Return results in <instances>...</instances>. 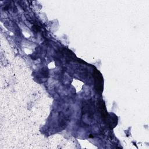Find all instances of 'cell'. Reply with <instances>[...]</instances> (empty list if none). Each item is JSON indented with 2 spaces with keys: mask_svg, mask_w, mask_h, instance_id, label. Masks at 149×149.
Here are the masks:
<instances>
[{
  "mask_svg": "<svg viewBox=\"0 0 149 149\" xmlns=\"http://www.w3.org/2000/svg\"><path fill=\"white\" fill-rule=\"evenodd\" d=\"M32 28H33V30L34 31H36V32H37V31H38L40 30V27H39V26H38L37 25H34V26L32 27Z\"/></svg>",
  "mask_w": 149,
  "mask_h": 149,
  "instance_id": "cell-4",
  "label": "cell"
},
{
  "mask_svg": "<svg viewBox=\"0 0 149 149\" xmlns=\"http://www.w3.org/2000/svg\"><path fill=\"white\" fill-rule=\"evenodd\" d=\"M98 110H99L103 119H104V120L107 119L109 116V115L107 111L105 105V103L103 100H100L98 102Z\"/></svg>",
  "mask_w": 149,
  "mask_h": 149,
  "instance_id": "cell-2",
  "label": "cell"
},
{
  "mask_svg": "<svg viewBox=\"0 0 149 149\" xmlns=\"http://www.w3.org/2000/svg\"><path fill=\"white\" fill-rule=\"evenodd\" d=\"M93 77L94 78L95 88L97 93L101 94L103 91V77L101 73L97 69H95L93 73Z\"/></svg>",
  "mask_w": 149,
  "mask_h": 149,
  "instance_id": "cell-1",
  "label": "cell"
},
{
  "mask_svg": "<svg viewBox=\"0 0 149 149\" xmlns=\"http://www.w3.org/2000/svg\"><path fill=\"white\" fill-rule=\"evenodd\" d=\"M108 123L109 126H110L111 128L114 127L116 126V125L117 124V121H118L117 117H116L115 115H114V116H111V117H109V116H108Z\"/></svg>",
  "mask_w": 149,
  "mask_h": 149,
  "instance_id": "cell-3",
  "label": "cell"
}]
</instances>
